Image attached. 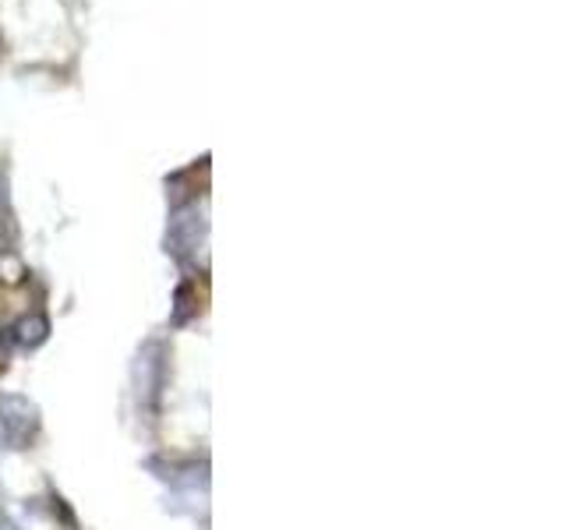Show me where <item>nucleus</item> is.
<instances>
[{"mask_svg": "<svg viewBox=\"0 0 565 530\" xmlns=\"http://www.w3.org/2000/svg\"><path fill=\"white\" fill-rule=\"evenodd\" d=\"M11 332H14L18 347H40L46 340V332H50V322L43 315H25V318H18V322L11 326Z\"/></svg>", "mask_w": 565, "mask_h": 530, "instance_id": "nucleus-2", "label": "nucleus"}, {"mask_svg": "<svg viewBox=\"0 0 565 530\" xmlns=\"http://www.w3.org/2000/svg\"><path fill=\"white\" fill-rule=\"evenodd\" d=\"M43 414L29 396L0 389V449L25 453L40 442Z\"/></svg>", "mask_w": 565, "mask_h": 530, "instance_id": "nucleus-1", "label": "nucleus"}]
</instances>
